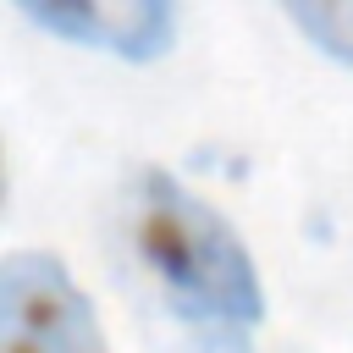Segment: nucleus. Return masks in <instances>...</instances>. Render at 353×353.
Wrapping results in <instances>:
<instances>
[{"label":"nucleus","mask_w":353,"mask_h":353,"mask_svg":"<svg viewBox=\"0 0 353 353\" xmlns=\"http://www.w3.org/2000/svg\"><path fill=\"white\" fill-rule=\"evenodd\" d=\"M22 17L72 44H94L127 61H154L176 39V11L165 0H22Z\"/></svg>","instance_id":"obj_3"},{"label":"nucleus","mask_w":353,"mask_h":353,"mask_svg":"<svg viewBox=\"0 0 353 353\" xmlns=\"http://www.w3.org/2000/svg\"><path fill=\"white\" fill-rule=\"evenodd\" d=\"M287 22L309 44H320L325 55L353 66V6L347 0H336V6H287Z\"/></svg>","instance_id":"obj_4"},{"label":"nucleus","mask_w":353,"mask_h":353,"mask_svg":"<svg viewBox=\"0 0 353 353\" xmlns=\"http://www.w3.org/2000/svg\"><path fill=\"white\" fill-rule=\"evenodd\" d=\"M121 237L138 276L199 353H254L265 287L232 221L165 171H138L121 193Z\"/></svg>","instance_id":"obj_1"},{"label":"nucleus","mask_w":353,"mask_h":353,"mask_svg":"<svg viewBox=\"0 0 353 353\" xmlns=\"http://www.w3.org/2000/svg\"><path fill=\"white\" fill-rule=\"evenodd\" d=\"M0 353H110L94 303L55 254H6L0 265Z\"/></svg>","instance_id":"obj_2"}]
</instances>
